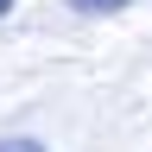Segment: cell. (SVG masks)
I'll return each instance as SVG.
<instances>
[{
  "label": "cell",
  "instance_id": "1",
  "mask_svg": "<svg viewBox=\"0 0 152 152\" xmlns=\"http://www.w3.org/2000/svg\"><path fill=\"white\" fill-rule=\"evenodd\" d=\"M70 13H83V19H102V13H121V7H133V0H64Z\"/></svg>",
  "mask_w": 152,
  "mask_h": 152
},
{
  "label": "cell",
  "instance_id": "2",
  "mask_svg": "<svg viewBox=\"0 0 152 152\" xmlns=\"http://www.w3.org/2000/svg\"><path fill=\"white\" fill-rule=\"evenodd\" d=\"M0 152H45V140H26L19 133V140H0Z\"/></svg>",
  "mask_w": 152,
  "mask_h": 152
},
{
  "label": "cell",
  "instance_id": "3",
  "mask_svg": "<svg viewBox=\"0 0 152 152\" xmlns=\"http://www.w3.org/2000/svg\"><path fill=\"white\" fill-rule=\"evenodd\" d=\"M13 7H19V0H0V19H7V13H13Z\"/></svg>",
  "mask_w": 152,
  "mask_h": 152
}]
</instances>
